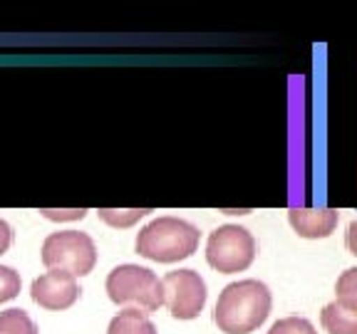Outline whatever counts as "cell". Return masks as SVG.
I'll return each mask as SVG.
<instances>
[{"instance_id": "1", "label": "cell", "mask_w": 357, "mask_h": 334, "mask_svg": "<svg viewBox=\"0 0 357 334\" xmlns=\"http://www.w3.org/2000/svg\"><path fill=\"white\" fill-rule=\"evenodd\" d=\"M273 297L261 280H238L221 289L213 310V322L226 334H251L271 315Z\"/></svg>"}, {"instance_id": "2", "label": "cell", "mask_w": 357, "mask_h": 334, "mask_svg": "<svg viewBox=\"0 0 357 334\" xmlns=\"http://www.w3.org/2000/svg\"><path fill=\"white\" fill-rule=\"evenodd\" d=\"M201 233L196 225L176 216H159L137 233V253L154 262L186 260L199 248Z\"/></svg>"}, {"instance_id": "3", "label": "cell", "mask_w": 357, "mask_h": 334, "mask_svg": "<svg viewBox=\"0 0 357 334\" xmlns=\"http://www.w3.org/2000/svg\"><path fill=\"white\" fill-rule=\"evenodd\" d=\"M107 295L114 305H122L124 310L154 312L162 307V283L151 273L149 267L142 265H117L107 275Z\"/></svg>"}, {"instance_id": "4", "label": "cell", "mask_w": 357, "mask_h": 334, "mask_svg": "<svg viewBox=\"0 0 357 334\" xmlns=\"http://www.w3.org/2000/svg\"><path fill=\"white\" fill-rule=\"evenodd\" d=\"M43 265L47 270L67 273L73 278L89 275L97 265V245L87 233L60 230L50 233L43 243Z\"/></svg>"}, {"instance_id": "5", "label": "cell", "mask_w": 357, "mask_h": 334, "mask_svg": "<svg viewBox=\"0 0 357 334\" xmlns=\"http://www.w3.org/2000/svg\"><path fill=\"white\" fill-rule=\"evenodd\" d=\"M256 238L243 225L226 223L208 235L206 243V262L223 275L243 273L256 260Z\"/></svg>"}, {"instance_id": "6", "label": "cell", "mask_w": 357, "mask_h": 334, "mask_svg": "<svg viewBox=\"0 0 357 334\" xmlns=\"http://www.w3.org/2000/svg\"><path fill=\"white\" fill-rule=\"evenodd\" d=\"M162 305L174 319H196L206 305V283L196 270H174L162 280Z\"/></svg>"}, {"instance_id": "7", "label": "cell", "mask_w": 357, "mask_h": 334, "mask_svg": "<svg viewBox=\"0 0 357 334\" xmlns=\"http://www.w3.org/2000/svg\"><path fill=\"white\" fill-rule=\"evenodd\" d=\"M33 300L38 302L40 307L45 310H67V307H73L75 302L79 300V285L77 278L67 273H57V270H50V273L40 275V278L33 280Z\"/></svg>"}, {"instance_id": "8", "label": "cell", "mask_w": 357, "mask_h": 334, "mask_svg": "<svg viewBox=\"0 0 357 334\" xmlns=\"http://www.w3.org/2000/svg\"><path fill=\"white\" fill-rule=\"evenodd\" d=\"M288 221L301 238H328L340 223V213L333 208H290Z\"/></svg>"}, {"instance_id": "9", "label": "cell", "mask_w": 357, "mask_h": 334, "mask_svg": "<svg viewBox=\"0 0 357 334\" xmlns=\"http://www.w3.org/2000/svg\"><path fill=\"white\" fill-rule=\"evenodd\" d=\"M320 322L328 334H357V310L335 300L323 307Z\"/></svg>"}, {"instance_id": "10", "label": "cell", "mask_w": 357, "mask_h": 334, "mask_svg": "<svg viewBox=\"0 0 357 334\" xmlns=\"http://www.w3.org/2000/svg\"><path fill=\"white\" fill-rule=\"evenodd\" d=\"M107 334H159L156 324L149 319V315L139 310H122L117 317H112Z\"/></svg>"}, {"instance_id": "11", "label": "cell", "mask_w": 357, "mask_h": 334, "mask_svg": "<svg viewBox=\"0 0 357 334\" xmlns=\"http://www.w3.org/2000/svg\"><path fill=\"white\" fill-rule=\"evenodd\" d=\"M0 334H38V324L25 310L13 307L0 312Z\"/></svg>"}, {"instance_id": "12", "label": "cell", "mask_w": 357, "mask_h": 334, "mask_svg": "<svg viewBox=\"0 0 357 334\" xmlns=\"http://www.w3.org/2000/svg\"><path fill=\"white\" fill-rule=\"evenodd\" d=\"M146 213H151L149 208H127V211L124 208H100L97 216L105 223H109V225H114V228H129L137 221H142Z\"/></svg>"}, {"instance_id": "13", "label": "cell", "mask_w": 357, "mask_h": 334, "mask_svg": "<svg viewBox=\"0 0 357 334\" xmlns=\"http://www.w3.org/2000/svg\"><path fill=\"white\" fill-rule=\"evenodd\" d=\"M335 292H337V302L357 310V270L355 267H350V270L342 273V278L335 285Z\"/></svg>"}, {"instance_id": "14", "label": "cell", "mask_w": 357, "mask_h": 334, "mask_svg": "<svg viewBox=\"0 0 357 334\" xmlns=\"http://www.w3.org/2000/svg\"><path fill=\"white\" fill-rule=\"evenodd\" d=\"M20 287H22V280L20 275L8 265H0V305L3 302H10L20 295Z\"/></svg>"}, {"instance_id": "15", "label": "cell", "mask_w": 357, "mask_h": 334, "mask_svg": "<svg viewBox=\"0 0 357 334\" xmlns=\"http://www.w3.org/2000/svg\"><path fill=\"white\" fill-rule=\"evenodd\" d=\"M268 334H318V329L305 317H283L268 329Z\"/></svg>"}, {"instance_id": "16", "label": "cell", "mask_w": 357, "mask_h": 334, "mask_svg": "<svg viewBox=\"0 0 357 334\" xmlns=\"http://www.w3.org/2000/svg\"><path fill=\"white\" fill-rule=\"evenodd\" d=\"M45 218H50V221H82L84 218V208H73V211H50V208H43Z\"/></svg>"}, {"instance_id": "17", "label": "cell", "mask_w": 357, "mask_h": 334, "mask_svg": "<svg viewBox=\"0 0 357 334\" xmlns=\"http://www.w3.org/2000/svg\"><path fill=\"white\" fill-rule=\"evenodd\" d=\"M10 245H13V230H10V225L0 218V255H3V253H8V248H10Z\"/></svg>"}]
</instances>
